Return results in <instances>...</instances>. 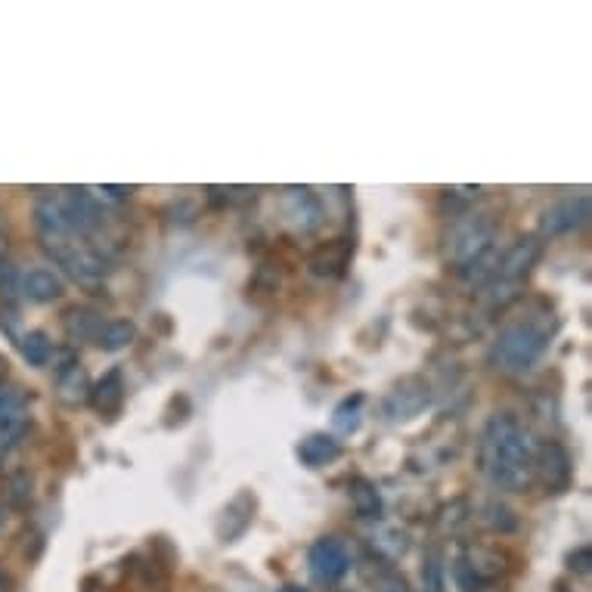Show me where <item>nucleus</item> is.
I'll return each mask as SVG.
<instances>
[{
  "label": "nucleus",
  "instance_id": "f03ea898",
  "mask_svg": "<svg viewBox=\"0 0 592 592\" xmlns=\"http://www.w3.org/2000/svg\"><path fill=\"white\" fill-rule=\"evenodd\" d=\"M552 332H555V319H518V323H508L506 329L496 336V341L490 344V366L508 373V376H521L528 373L537 360L543 357V351L550 348Z\"/></svg>",
  "mask_w": 592,
  "mask_h": 592
},
{
  "label": "nucleus",
  "instance_id": "9b49d317",
  "mask_svg": "<svg viewBox=\"0 0 592 592\" xmlns=\"http://www.w3.org/2000/svg\"><path fill=\"white\" fill-rule=\"evenodd\" d=\"M56 199H60V209H63L65 221H68V227H72V234L90 236L93 230H100V224H103V212H100V202H97L90 192L68 187V190H63V196H56Z\"/></svg>",
  "mask_w": 592,
  "mask_h": 592
},
{
  "label": "nucleus",
  "instance_id": "5701e85b",
  "mask_svg": "<svg viewBox=\"0 0 592 592\" xmlns=\"http://www.w3.org/2000/svg\"><path fill=\"white\" fill-rule=\"evenodd\" d=\"M373 546H376V552H381L388 562H398V558H403V555L410 552V537L398 528H385L373 537Z\"/></svg>",
  "mask_w": 592,
  "mask_h": 592
},
{
  "label": "nucleus",
  "instance_id": "0eeeda50",
  "mask_svg": "<svg viewBox=\"0 0 592 592\" xmlns=\"http://www.w3.org/2000/svg\"><path fill=\"white\" fill-rule=\"evenodd\" d=\"M307 568L319 587H336L351 571V555L336 537H319L307 550Z\"/></svg>",
  "mask_w": 592,
  "mask_h": 592
},
{
  "label": "nucleus",
  "instance_id": "4c0bfd02",
  "mask_svg": "<svg viewBox=\"0 0 592 592\" xmlns=\"http://www.w3.org/2000/svg\"><path fill=\"white\" fill-rule=\"evenodd\" d=\"M0 525H3V508H0Z\"/></svg>",
  "mask_w": 592,
  "mask_h": 592
},
{
  "label": "nucleus",
  "instance_id": "c756f323",
  "mask_svg": "<svg viewBox=\"0 0 592 592\" xmlns=\"http://www.w3.org/2000/svg\"><path fill=\"white\" fill-rule=\"evenodd\" d=\"M28 416L25 413H16V416H10V419H3L0 423V450H7V446L20 444L22 438H25V431H28Z\"/></svg>",
  "mask_w": 592,
  "mask_h": 592
},
{
  "label": "nucleus",
  "instance_id": "4be33fe9",
  "mask_svg": "<svg viewBox=\"0 0 592 592\" xmlns=\"http://www.w3.org/2000/svg\"><path fill=\"white\" fill-rule=\"evenodd\" d=\"M20 354L28 366H47L53 357V341L47 339V332H41V329H32V332L20 336Z\"/></svg>",
  "mask_w": 592,
  "mask_h": 592
},
{
  "label": "nucleus",
  "instance_id": "c9c22d12",
  "mask_svg": "<svg viewBox=\"0 0 592 592\" xmlns=\"http://www.w3.org/2000/svg\"><path fill=\"white\" fill-rule=\"evenodd\" d=\"M7 379V360L0 357V381Z\"/></svg>",
  "mask_w": 592,
  "mask_h": 592
},
{
  "label": "nucleus",
  "instance_id": "393cba45",
  "mask_svg": "<svg viewBox=\"0 0 592 592\" xmlns=\"http://www.w3.org/2000/svg\"><path fill=\"white\" fill-rule=\"evenodd\" d=\"M423 592H444V558L441 552H425L423 558Z\"/></svg>",
  "mask_w": 592,
  "mask_h": 592
},
{
  "label": "nucleus",
  "instance_id": "6e6552de",
  "mask_svg": "<svg viewBox=\"0 0 592 592\" xmlns=\"http://www.w3.org/2000/svg\"><path fill=\"white\" fill-rule=\"evenodd\" d=\"M592 202L587 192H574V196H565L558 202H552L550 209L540 217V234L543 236H565L577 234L580 227L590 224Z\"/></svg>",
  "mask_w": 592,
  "mask_h": 592
},
{
  "label": "nucleus",
  "instance_id": "39448f33",
  "mask_svg": "<svg viewBox=\"0 0 592 592\" xmlns=\"http://www.w3.org/2000/svg\"><path fill=\"white\" fill-rule=\"evenodd\" d=\"M543 257V242L540 236H521L518 242H512L503 257H500V267H496V276H493V289H490V304L493 307H506L508 298H515L508 289H518L525 279L530 276V270L540 264Z\"/></svg>",
  "mask_w": 592,
  "mask_h": 592
},
{
  "label": "nucleus",
  "instance_id": "cd10ccee",
  "mask_svg": "<svg viewBox=\"0 0 592 592\" xmlns=\"http://www.w3.org/2000/svg\"><path fill=\"white\" fill-rule=\"evenodd\" d=\"M25 403H28V394L22 388L0 381V423L16 416V413H25Z\"/></svg>",
  "mask_w": 592,
  "mask_h": 592
},
{
  "label": "nucleus",
  "instance_id": "f704fd0d",
  "mask_svg": "<svg viewBox=\"0 0 592 592\" xmlns=\"http://www.w3.org/2000/svg\"><path fill=\"white\" fill-rule=\"evenodd\" d=\"M276 592H311V590H304V587H298V583H286V587H279Z\"/></svg>",
  "mask_w": 592,
  "mask_h": 592
},
{
  "label": "nucleus",
  "instance_id": "f3484780",
  "mask_svg": "<svg viewBox=\"0 0 592 592\" xmlns=\"http://www.w3.org/2000/svg\"><path fill=\"white\" fill-rule=\"evenodd\" d=\"M351 254H354V245H348L344 239L339 242H329V245H323L314 257H311V274L314 276H341L344 274V267H348V261H351Z\"/></svg>",
  "mask_w": 592,
  "mask_h": 592
},
{
  "label": "nucleus",
  "instance_id": "72a5a7b5",
  "mask_svg": "<svg viewBox=\"0 0 592 592\" xmlns=\"http://www.w3.org/2000/svg\"><path fill=\"white\" fill-rule=\"evenodd\" d=\"M0 592H16V583H13V577L0 568Z\"/></svg>",
  "mask_w": 592,
  "mask_h": 592
},
{
  "label": "nucleus",
  "instance_id": "7c9ffc66",
  "mask_svg": "<svg viewBox=\"0 0 592 592\" xmlns=\"http://www.w3.org/2000/svg\"><path fill=\"white\" fill-rule=\"evenodd\" d=\"M16 295H20V274H16L13 264H3L0 267V301L3 304H13Z\"/></svg>",
  "mask_w": 592,
  "mask_h": 592
},
{
  "label": "nucleus",
  "instance_id": "4468645a",
  "mask_svg": "<svg viewBox=\"0 0 592 592\" xmlns=\"http://www.w3.org/2000/svg\"><path fill=\"white\" fill-rule=\"evenodd\" d=\"M63 276L56 274V270H50V267H35V270L20 276V295L35 301V304H50V301L63 298Z\"/></svg>",
  "mask_w": 592,
  "mask_h": 592
},
{
  "label": "nucleus",
  "instance_id": "1a4fd4ad",
  "mask_svg": "<svg viewBox=\"0 0 592 592\" xmlns=\"http://www.w3.org/2000/svg\"><path fill=\"white\" fill-rule=\"evenodd\" d=\"M537 475L546 487V493H565L574 478L571 453L558 441H543L537 446V463H533V478Z\"/></svg>",
  "mask_w": 592,
  "mask_h": 592
},
{
  "label": "nucleus",
  "instance_id": "aec40b11",
  "mask_svg": "<svg viewBox=\"0 0 592 592\" xmlns=\"http://www.w3.org/2000/svg\"><path fill=\"white\" fill-rule=\"evenodd\" d=\"M500 257L503 252L496 249V245H490L487 252H481L475 261H468L466 267H459V279L471 286V289H481L487 282H493V276H496V267H500Z\"/></svg>",
  "mask_w": 592,
  "mask_h": 592
},
{
  "label": "nucleus",
  "instance_id": "412c9836",
  "mask_svg": "<svg viewBox=\"0 0 592 592\" xmlns=\"http://www.w3.org/2000/svg\"><path fill=\"white\" fill-rule=\"evenodd\" d=\"M134 339H137L134 319H112V323H106V326L97 332V348L106 351V354H115V351H125Z\"/></svg>",
  "mask_w": 592,
  "mask_h": 592
},
{
  "label": "nucleus",
  "instance_id": "9d476101",
  "mask_svg": "<svg viewBox=\"0 0 592 592\" xmlns=\"http://www.w3.org/2000/svg\"><path fill=\"white\" fill-rule=\"evenodd\" d=\"M282 212H286V221L295 227V234L304 236L317 234L326 221V209L311 187H289L282 192Z\"/></svg>",
  "mask_w": 592,
  "mask_h": 592
},
{
  "label": "nucleus",
  "instance_id": "473e14b6",
  "mask_svg": "<svg viewBox=\"0 0 592 592\" xmlns=\"http://www.w3.org/2000/svg\"><path fill=\"white\" fill-rule=\"evenodd\" d=\"M93 199H106V202H125L130 190L127 187H97V190L90 192Z\"/></svg>",
  "mask_w": 592,
  "mask_h": 592
},
{
  "label": "nucleus",
  "instance_id": "2eb2a0df",
  "mask_svg": "<svg viewBox=\"0 0 592 592\" xmlns=\"http://www.w3.org/2000/svg\"><path fill=\"white\" fill-rule=\"evenodd\" d=\"M56 398L68 406H78L90 398V379H87V369L78 360L56 369Z\"/></svg>",
  "mask_w": 592,
  "mask_h": 592
},
{
  "label": "nucleus",
  "instance_id": "20e7f679",
  "mask_svg": "<svg viewBox=\"0 0 592 592\" xmlns=\"http://www.w3.org/2000/svg\"><path fill=\"white\" fill-rule=\"evenodd\" d=\"M43 249L53 257V264H60L65 274L81 286H93L109 274V261L103 252L93 249L85 236H53V239H43Z\"/></svg>",
  "mask_w": 592,
  "mask_h": 592
},
{
  "label": "nucleus",
  "instance_id": "423d86ee",
  "mask_svg": "<svg viewBox=\"0 0 592 592\" xmlns=\"http://www.w3.org/2000/svg\"><path fill=\"white\" fill-rule=\"evenodd\" d=\"M431 403V385L425 376H403L381 401V416L388 423H406L416 419L425 406Z\"/></svg>",
  "mask_w": 592,
  "mask_h": 592
},
{
  "label": "nucleus",
  "instance_id": "c85d7f7f",
  "mask_svg": "<svg viewBox=\"0 0 592 592\" xmlns=\"http://www.w3.org/2000/svg\"><path fill=\"white\" fill-rule=\"evenodd\" d=\"M453 580H456V587L463 592H484L487 583H490V580H484L481 574L468 565L466 558H456V565H453Z\"/></svg>",
  "mask_w": 592,
  "mask_h": 592
},
{
  "label": "nucleus",
  "instance_id": "ddd939ff",
  "mask_svg": "<svg viewBox=\"0 0 592 592\" xmlns=\"http://www.w3.org/2000/svg\"><path fill=\"white\" fill-rule=\"evenodd\" d=\"M125 373H122V366H115V369H109L103 379L97 381V385H90V406L100 413V416H118L122 413V406H125Z\"/></svg>",
  "mask_w": 592,
  "mask_h": 592
},
{
  "label": "nucleus",
  "instance_id": "7ed1b4c3",
  "mask_svg": "<svg viewBox=\"0 0 592 592\" xmlns=\"http://www.w3.org/2000/svg\"><path fill=\"white\" fill-rule=\"evenodd\" d=\"M496 230H500V217L487 209L484 212L459 214L444 236V261L453 264L456 270L466 267L468 261H475L478 254L493 245Z\"/></svg>",
  "mask_w": 592,
  "mask_h": 592
},
{
  "label": "nucleus",
  "instance_id": "6ab92c4d",
  "mask_svg": "<svg viewBox=\"0 0 592 592\" xmlns=\"http://www.w3.org/2000/svg\"><path fill=\"white\" fill-rule=\"evenodd\" d=\"M348 496H351V506L360 518L366 521H379L381 518V493L379 487L373 484L369 478H354L348 484Z\"/></svg>",
  "mask_w": 592,
  "mask_h": 592
},
{
  "label": "nucleus",
  "instance_id": "b1692460",
  "mask_svg": "<svg viewBox=\"0 0 592 592\" xmlns=\"http://www.w3.org/2000/svg\"><path fill=\"white\" fill-rule=\"evenodd\" d=\"M360 410H363V394L344 398V401L336 406V413H332V428H336V431H341V434H351V431H357Z\"/></svg>",
  "mask_w": 592,
  "mask_h": 592
},
{
  "label": "nucleus",
  "instance_id": "f257e3e1",
  "mask_svg": "<svg viewBox=\"0 0 592 592\" xmlns=\"http://www.w3.org/2000/svg\"><path fill=\"white\" fill-rule=\"evenodd\" d=\"M537 446L540 441L512 413H493L481 431L478 463L493 484L521 493L533 484Z\"/></svg>",
  "mask_w": 592,
  "mask_h": 592
},
{
  "label": "nucleus",
  "instance_id": "e433bc0d",
  "mask_svg": "<svg viewBox=\"0 0 592 592\" xmlns=\"http://www.w3.org/2000/svg\"><path fill=\"white\" fill-rule=\"evenodd\" d=\"M0 468H3V450H0Z\"/></svg>",
  "mask_w": 592,
  "mask_h": 592
},
{
  "label": "nucleus",
  "instance_id": "bb28decb",
  "mask_svg": "<svg viewBox=\"0 0 592 592\" xmlns=\"http://www.w3.org/2000/svg\"><path fill=\"white\" fill-rule=\"evenodd\" d=\"M7 503L13 508H28L32 503V475L28 471H16L7 481Z\"/></svg>",
  "mask_w": 592,
  "mask_h": 592
},
{
  "label": "nucleus",
  "instance_id": "a878e982",
  "mask_svg": "<svg viewBox=\"0 0 592 592\" xmlns=\"http://www.w3.org/2000/svg\"><path fill=\"white\" fill-rule=\"evenodd\" d=\"M484 521L493 530H500V533H512V530L518 528V518H515V512H512L506 503H500V500H490V503H487Z\"/></svg>",
  "mask_w": 592,
  "mask_h": 592
},
{
  "label": "nucleus",
  "instance_id": "f8f14e48",
  "mask_svg": "<svg viewBox=\"0 0 592 592\" xmlns=\"http://www.w3.org/2000/svg\"><path fill=\"white\" fill-rule=\"evenodd\" d=\"M254 512H257V496L252 490H239L217 518V540L221 543H236L245 530L252 528Z\"/></svg>",
  "mask_w": 592,
  "mask_h": 592
},
{
  "label": "nucleus",
  "instance_id": "2f4dec72",
  "mask_svg": "<svg viewBox=\"0 0 592 592\" xmlns=\"http://www.w3.org/2000/svg\"><path fill=\"white\" fill-rule=\"evenodd\" d=\"M568 571L583 574V577L592 571V550L590 546H577L574 552H568Z\"/></svg>",
  "mask_w": 592,
  "mask_h": 592
},
{
  "label": "nucleus",
  "instance_id": "dca6fc26",
  "mask_svg": "<svg viewBox=\"0 0 592 592\" xmlns=\"http://www.w3.org/2000/svg\"><path fill=\"white\" fill-rule=\"evenodd\" d=\"M341 456V444L332 434H311L298 444V459L307 468H323Z\"/></svg>",
  "mask_w": 592,
  "mask_h": 592
},
{
  "label": "nucleus",
  "instance_id": "a211bd4d",
  "mask_svg": "<svg viewBox=\"0 0 592 592\" xmlns=\"http://www.w3.org/2000/svg\"><path fill=\"white\" fill-rule=\"evenodd\" d=\"M63 329L72 341L97 339V332L103 329V317H100L93 307L75 304V307H68L63 314Z\"/></svg>",
  "mask_w": 592,
  "mask_h": 592
}]
</instances>
